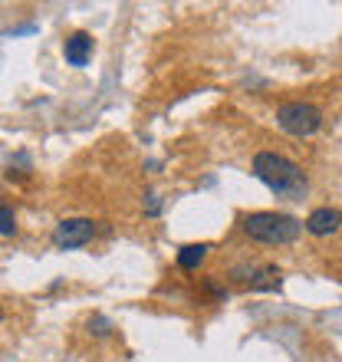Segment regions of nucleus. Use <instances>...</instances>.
I'll return each instance as SVG.
<instances>
[{
  "label": "nucleus",
  "mask_w": 342,
  "mask_h": 362,
  "mask_svg": "<svg viewBox=\"0 0 342 362\" xmlns=\"http://www.w3.org/2000/svg\"><path fill=\"white\" fill-rule=\"evenodd\" d=\"M254 175L264 181L266 188L280 194L286 201H303L309 191V178L296 162H290L286 155L276 152H260L254 155Z\"/></svg>",
  "instance_id": "f257e3e1"
},
{
  "label": "nucleus",
  "mask_w": 342,
  "mask_h": 362,
  "mask_svg": "<svg viewBox=\"0 0 342 362\" xmlns=\"http://www.w3.org/2000/svg\"><path fill=\"white\" fill-rule=\"evenodd\" d=\"M244 234L260 244H293L303 234V221L280 214V211H254L244 218Z\"/></svg>",
  "instance_id": "f03ea898"
},
{
  "label": "nucleus",
  "mask_w": 342,
  "mask_h": 362,
  "mask_svg": "<svg viewBox=\"0 0 342 362\" xmlns=\"http://www.w3.org/2000/svg\"><path fill=\"white\" fill-rule=\"evenodd\" d=\"M276 122H280L283 132L303 139V135H313L323 125V112L313 103H286L276 109Z\"/></svg>",
  "instance_id": "7ed1b4c3"
},
{
  "label": "nucleus",
  "mask_w": 342,
  "mask_h": 362,
  "mask_svg": "<svg viewBox=\"0 0 342 362\" xmlns=\"http://www.w3.org/2000/svg\"><path fill=\"white\" fill-rule=\"evenodd\" d=\"M93 238H95V221H89V218H66L53 228V244L59 250L86 247Z\"/></svg>",
  "instance_id": "20e7f679"
},
{
  "label": "nucleus",
  "mask_w": 342,
  "mask_h": 362,
  "mask_svg": "<svg viewBox=\"0 0 342 362\" xmlns=\"http://www.w3.org/2000/svg\"><path fill=\"white\" fill-rule=\"evenodd\" d=\"M95 49V40L86 33V30H76V33H69L66 43H63V57H66L69 66H86L89 57H93Z\"/></svg>",
  "instance_id": "39448f33"
},
{
  "label": "nucleus",
  "mask_w": 342,
  "mask_h": 362,
  "mask_svg": "<svg viewBox=\"0 0 342 362\" xmlns=\"http://www.w3.org/2000/svg\"><path fill=\"white\" fill-rule=\"evenodd\" d=\"M303 228L313 234V238H326V234H336L342 228V211L336 208H316L309 211V218L303 221Z\"/></svg>",
  "instance_id": "423d86ee"
},
{
  "label": "nucleus",
  "mask_w": 342,
  "mask_h": 362,
  "mask_svg": "<svg viewBox=\"0 0 342 362\" xmlns=\"http://www.w3.org/2000/svg\"><path fill=\"white\" fill-rule=\"evenodd\" d=\"M280 284H283V274H280V267H273V264H264V267L254 270L247 280L250 290H280Z\"/></svg>",
  "instance_id": "0eeeda50"
},
{
  "label": "nucleus",
  "mask_w": 342,
  "mask_h": 362,
  "mask_svg": "<svg viewBox=\"0 0 342 362\" xmlns=\"http://www.w3.org/2000/svg\"><path fill=\"white\" fill-rule=\"evenodd\" d=\"M208 244H184V247L178 250V267L181 270H198L201 264H204V257H208Z\"/></svg>",
  "instance_id": "6e6552de"
},
{
  "label": "nucleus",
  "mask_w": 342,
  "mask_h": 362,
  "mask_svg": "<svg viewBox=\"0 0 342 362\" xmlns=\"http://www.w3.org/2000/svg\"><path fill=\"white\" fill-rule=\"evenodd\" d=\"M0 234L10 238V234H17V214L10 204H0Z\"/></svg>",
  "instance_id": "1a4fd4ad"
},
{
  "label": "nucleus",
  "mask_w": 342,
  "mask_h": 362,
  "mask_svg": "<svg viewBox=\"0 0 342 362\" xmlns=\"http://www.w3.org/2000/svg\"><path fill=\"white\" fill-rule=\"evenodd\" d=\"M89 329H93L95 336H105L112 326H109V320H102V316H95V320H89Z\"/></svg>",
  "instance_id": "9d476101"
},
{
  "label": "nucleus",
  "mask_w": 342,
  "mask_h": 362,
  "mask_svg": "<svg viewBox=\"0 0 342 362\" xmlns=\"http://www.w3.org/2000/svg\"><path fill=\"white\" fill-rule=\"evenodd\" d=\"M145 198H148V214H158V211H162V201H158V194H155V191H148Z\"/></svg>",
  "instance_id": "9b49d317"
},
{
  "label": "nucleus",
  "mask_w": 342,
  "mask_h": 362,
  "mask_svg": "<svg viewBox=\"0 0 342 362\" xmlns=\"http://www.w3.org/2000/svg\"><path fill=\"white\" fill-rule=\"evenodd\" d=\"M0 320H4V310H0Z\"/></svg>",
  "instance_id": "f8f14e48"
}]
</instances>
